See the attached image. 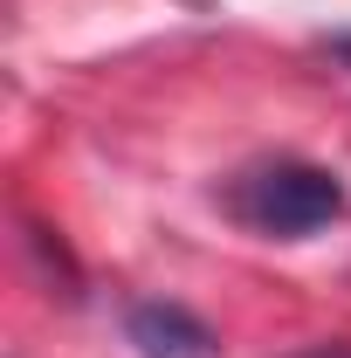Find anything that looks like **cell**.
I'll return each mask as SVG.
<instances>
[{
  "mask_svg": "<svg viewBox=\"0 0 351 358\" xmlns=\"http://www.w3.org/2000/svg\"><path fill=\"white\" fill-rule=\"evenodd\" d=\"M227 207L234 221L268 234V241H310L317 227L345 221V179L331 166H310V159H268L255 173H241L227 186Z\"/></svg>",
  "mask_w": 351,
  "mask_h": 358,
  "instance_id": "6da1fadb",
  "label": "cell"
},
{
  "mask_svg": "<svg viewBox=\"0 0 351 358\" xmlns=\"http://www.w3.org/2000/svg\"><path fill=\"white\" fill-rule=\"evenodd\" d=\"M124 338L138 345V358H214V331L200 324V317L173 303V296H145L124 310Z\"/></svg>",
  "mask_w": 351,
  "mask_h": 358,
  "instance_id": "7a4b0ae2",
  "label": "cell"
},
{
  "mask_svg": "<svg viewBox=\"0 0 351 358\" xmlns=\"http://www.w3.org/2000/svg\"><path fill=\"white\" fill-rule=\"evenodd\" d=\"M296 358H351V338H324V345H303Z\"/></svg>",
  "mask_w": 351,
  "mask_h": 358,
  "instance_id": "3957f363",
  "label": "cell"
},
{
  "mask_svg": "<svg viewBox=\"0 0 351 358\" xmlns=\"http://www.w3.org/2000/svg\"><path fill=\"white\" fill-rule=\"evenodd\" d=\"M331 55H345V62H351V35H331Z\"/></svg>",
  "mask_w": 351,
  "mask_h": 358,
  "instance_id": "277c9868",
  "label": "cell"
},
{
  "mask_svg": "<svg viewBox=\"0 0 351 358\" xmlns=\"http://www.w3.org/2000/svg\"><path fill=\"white\" fill-rule=\"evenodd\" d=\"M193 7H207V0H193Z\"/></svg>",
  "mask_w": 351,
  "mask_h": 358,
  "instance_id": "5b68a950",
  "label": "cell"
}]
</instances>
